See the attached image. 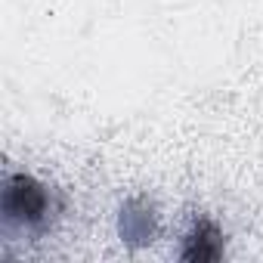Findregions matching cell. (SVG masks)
<instances>
[{"instance_id": "1", "label": "cell", "mask_w": 263, "mask_h": 263, "mask_svg": "<svg viewBox=\"0 0 263 263\" xmlns=\"http://www.w3.org/2000/svg\"><path fill=\"white\" fill-rule=\"evenodd\" d=\"M4 211H7V220L22 217L25 223H37L47 214V195H44L41 186H34L25 177L10 180L7 183V195H4Z\"/></svg>"}]
</instances>
